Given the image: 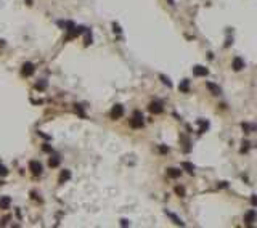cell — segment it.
<instances>
[{
  "mask_svg": "<svg viewBox=\"0 0 257 228\" xmlns=\"http://www.w3.org/2000/svg\"><path fill=\"white\" fill-rule=\"evenodd\" d=\"M180 175H182V170H178V169H174V167L167 169V177H170V178H178Z\"/></svg>",
  "mask_w": 257,
  "mask_h": 228,
  "instance_id": "cell-13",
  "label": "cell"
},
{
  "mask_svg": "<svg viewBox=\"0 0 257 228\" xmlns=\"http://www.w3.org/2000/svg\"><path fill=\"white\" fill-rule=\"evenodd\" d=\"M254 222H256V211H254V209H251V211L246 212V215H244V223H246V225H252Z\"/></svg>",
  "mask_w": 257,
  "mask_h": 228,
  "instance_id": "cell-8",
  "label": "cell"
},
{
  "mask_svg": "<svg viewBox=\"0 0 257 228\" xmlns=\"http://www.w3.org/2000/svg\"><path fill=\"white\" fill-rule=\"evenodd\" d=\"M76 111L81 114V117H85V113H84V109H82V106H81V105H76Z\"/></svg>",
  "mask_w": 257,
  "mask_h": 228,
  "instance_id": "cell-25",
  "label": "cell"
},
{
  "mask_svg": "<svg viewBox=\"0 0 257 228\" xmlns=\"http://www.w3.org/2000/svg\"><path fill=\"white\" fill-rule=\"evenodd\" d=\"M169 5H172V7H174V5H175V0H169Z\"/></svg>",
  "mask_w": 257,
  "mask_h": 228,
  "instance_id": "cell-33",
  "label": "cell"
},
{
  "mask_svg": "<svg viewBox=\"0 0 257 228\" xmlns=\"http://www.w3.org/2000/svg\"><path fill=\"white\" fill-rule=\"evenodd\" d=\"M243 145H244V146L241 148V153H248V150H249V141H244Z\"/></svg>",
  "mask_w": 257,
  "mask_h": 228,
  "instance_id": "cell-27",
  "label": "cell"
},
{
  "mask_svg": "<svg viewBox=\"0 0 257 228\" xmlns=\"http://www.w3.org/2000/svg\"><path fill=\"white\" fill-rule=\"evenodd\" d=\"M166 215H167L169 219H170L175 225H178V227H183V225H185V222H183V220L180 219V217H177L175 214H172V212H167V211H166Z\"/></svg>",
  "mask_w": 257,
  "mask_h": 228,
  "instance_id": "cell-10",
  "label": "cell"
},
{
  "mask_svg": "<svg viewBox=\"0 0 257 228\" xmlns=\"http://www.w3.org/2000/svg\"><path fill=\"white\" fill-rule=\"evenodd\" d=\"M193 74L198 76V77H204V76H207L209 74V71H207V68H204V66L196 64V66H193Z\"/></svg>",
  "mask_w": 257,
  "mask_h": 228,
  "instance_id": "cell-6",
  "label": "cell"
},
{
  "mask_svg": "<svg viewBox=\"0 0 257 228\" xmlns=\"http://www.w3.org/2000/svg\"><path fill=\"white\" fill-rule=\"evenodd\" d=\"M28 2V5H32V0H26Z\"/></svg>",
  "mask_w": 257,
  "mask_h": 228,
  "instance_id": "cell-35",
  "label": "cell"
},
{
  "mask_svg": "<svg viewBox=\"0 0 257 228\" xmlns=\"http://www.w3.org/2000/svg\"><path fill=\"white\" fill-rule=\"evenodd\" d=\"M71 178V172L69 170H61V174H60V183H64V182H68V180Z\"/></svg>",
  "mask_w": 257,
  "mask_h": 228,
  "instance_id": "cell-16",
  "label": "cell"
},
{
  "mask_svg": "<svg viewBox=\"0 0 257 228\" xmlns=\"http://www.w3.org/2000/svg\"><path fill=\"white\" fill-rule=\"evenodd\" d=\"M129 225H130V222H129L127 219H122V220H121V227H129Z\"/></svg>",
  "mask_w": 257,
  "mask_h": 228,
  "instance_id": "cell-28",
  "label": "cell"
},
{
  "mask_svg": "<svg viewBox=\"0 0 257 228\" xmlns=\"http://www.w3.org/2000/svg\"><path fill=\"white\" fill-rule=\"evenodd\" d=\"M124 116V106L122 105H116L111 109V119H121Z\"/></svg>",
  "mask_w": 257,
  "mask_h": 228,
  "instance_id": "cell-2",
  "label": "cell"
},
{
  "mask_svg": "<svg viewBox=\"0 0 257 228\" xmlns=\"http://www.w3.org/2000/svg\"><path fill=\"white\" fill-rule=\"evenodd\" d=\"M84 31H85V27H84V26H74L72 29H69V31H68V39H74V37L81 36V34H84Z\"/></svg>",
  "mask_w": 257,
  "mask_h": 228,
  "instance_id": "cell-3",
  "label": "cell"
},
{
  "mask_svg": "<svg viewBox=\"0 0 257 228\" xmlns=\"http://www.w3.org/2000/svg\"><path fill=\"white\" fill-rule=\"evenodd\" d=\"M159 79H161V80H162V84H164V85L172 87V82H170V79H169V77H166L164 74H161V76H159Z\"/></svg>",
  "mask_w": 257,
  "mask_h": 228,
  "instance_id": "cell-21",
  "label": "cell"
},
{
  "mask_svg": "<svg viewBox=\"0 0 257 228\" xmlns=\"http://www.w3.org/2000/svg\"><path fill=\"white\" fill-rule=\"evenodd\" d=\"M178 89H180V92H185V93H188V90H190V80H182V84L178 85Z\"/></svg>",
  "mask_w": 257,
  "mask_h": 228,
  "instance_id": "cell-18",
  "label": "cell"
},
{
  "mask_svg": "<svg viewBox=\"0 0 257 228\" xmlns=\"http://www.w3.org/2000/svg\"><path fill=\"white\" fill-rule=\"evenodd\" d=\"M44 151H52V148H50L48 145H45V146H44Z\"/></svg>",
  "mask_w": 257,
  "mask_h": 228,
  "instance_id": "cell-31",
  "label": "cell"
},
{
  "mask_svg": "<svg viewBox=\"0 0 257 228\" xmlns=\"http://www.w3.org/2000/svg\"><path fill=\"white\" fill-rule=\"evenodd\" d=\"M206 87L209 89V92H211L212 95H220V93H222L220 87L215 85V84H212V82H207V84H206Z\"/></svg>",
  "mask_w": 257,
  "mask_h": 228,
  "instance_id": "cell-11",
  "label": "cell"
},
{
  "mask_svg": "<svg viewBox=\"0 0 257 228\" xmlns=\"http://www.w3.org/2000/svg\"><path fill=\"white\" fill-rule=\"evenodd\" d=\"M3 45H5V40L3 39H0V47H3Z\"/></svg>",
  "mask_w": 257,
  "mask_h": 228,
  "instance_id": "cell-34",
  "label": "cell"
},
{
  "mask_svg": "<svg viewBox=\"0 0 257 228\" xmlns=\"http://www.w3.org/2000/svg\"><path fill=\"white\" fill-rule=\"evenodd\" d=\"M58 24L61 26V27H64L66 31H69V29H72L74 26H76V24H74V23H72V21H60Z\"/></svg>",
  "mask_w": 257,
  "mask_h": 228,
  "instance_id": "cell-19",
  "label": "cell"
},
{
  "mask_svg": "<svg viewBox=\"0 0 257 228\" xmlns=\"http://www.w3.org/2000/svg\"><path fill=\"white\" fill-rule=\"evenodd\" d=\"M36 89L37 90H45L47 89V80H39L36 84Z\"/></svg>",
  "mask_w": 257,
  "mask_h": 228,
  "instance_id": "cell-22",
  "label": "cell"
},
{
  "mask_svg": "<svg viewBox=\"0 0 257 228\" xmlns=\"http://www.w3.org/2000/svg\"><path fill=\"white\" fill-rule=\"evenodd\" d=\"M175 193L182 198V196H185V188L183 186H175Z\"/></svg>",
  "mask_w": 257,
  "mask_h": 228,
  "instance_id": "cell-23",
  "label": "cell"
},
{
  "mask_svg": "<svg viewBox=\"0 0 257 228\" xmlns=\"http://www.w3.org/2000/svg\"><path fill=\"white\" fill-rule=\"evenodd\" d=\"M159 151L162 153V154H166V153H169V148L167 146H159Z\"/></svg>",
  "mask_w": 257,
  "mask_h": 228,
  "instance_id": "cell-29",
  "label": "cell"
},
{
  "mask_svg": "<svg viewBox=\"0 0 257 228\" xmlns=\"http://www.w3.org/2000/svg\"><path fill=\"white\" fill-rule=\"evenodd\" d=\"M29 170L32 172L34 175H40L42 174V164L39 161H31L29 162Z\"/></svg>",
  "mask_w": 257,
  "mask_h": 228,
  "instance_id": "cell-5",
  "label": "cell"
},
{
  "mask_svg": "<svg viewBox=\"0 0 257 228\" xmlns=\"http://www.w3.org/2000/svg\"><path fill=\"white\" fill-rule=\"evenodd\" d=\"M148 109H150L153 114H161L164 111V108H162V103L161 101H151L150 106H148Z\"/></svg>",
  "mask_w": 257,
  "mask_h": 228,
  "instance_id": "cell-4",
  "label": "cell"
},
{
  "mask_svg": "<svg viewBox=\"0 0 257 228\" xmlns=\"http://www.w3.org/2000/svg\"><path fill=\"white\" fill-rule=\"evenodd\" d=\"M34 71H36V68H34L32 63H24V64H23V69H21V74L26 76V77H29V76L34 74Z\"/></svg>",
  "mask_w": 257,
  "mask_h": 228,
  "instance_id": "cell-7",
  "label": "cell"
},
{
  "mask_svg": "<svg viewBox=\"0 0 257 228\" xmlns=\"http://www.w3.org/2000/svg\"><path fill=\"white\" fill-rule=\"evenodd\" d=\"M48 166H50V167H58V166H60V158H58V156H53V158H50Z\"/></svg>",
  "mask_w": 257,
  "mask_h": 228,
  "instance_id": "cell-20",
  "label": "cell"
},
{
  "mask_svg": "<svg viewBox=\"0 0 257 228\" xmlns=\"http://www.w3.org/2000/svg\"><path fill=\"white\" fill-rule=\"evenodd\" d=\"M113 31H114L116 34H121V32H122V29H121V26H119L117 23H113Z\"/></svg>",
  "mask_w": 257,
  "mask_h": 228,
  "instance_id": "cell-24",
  "label": "cell"
},
{
  "mask_svg": "<svg viewBox=\"0 0 257 228\" xmlns=\"http://www.w3.org/2000/svg\"><path fill=\"white\" fill-rule=\"evenodd\" d=\"M130 125L134 129H142L143 127V114L140 111H135L134 113V119H130Z\"/></svg>",
  "mask_w": 257,
  "mask_h": 228,
  "instance_id": "cell-1",
  "label": "cell"
},
{
  "mask_svg": "<svg viewBox=\"0 0 257 228\" xmlns=\"http://www.w3.org/2000/svg\"><path fill=\"white\" fill-rule=\"evenodd\" d=\"M198 124H199V133H204V132L209 129V122H207V121H203V119H199V121H198Z\"/></svg>",
  "mask_w": 257,
  "mask_h": 228,
  "instance_id": "cell-17",
  "label": "cell"
},
{
  "mask_svg": "<svg viewBox=\"0 0 257 228\" xmlns=\"http://www.w3.org/2000/svg\"><path fill=\"white\" fill-rule=\"evenodd\" d=\"M10 204H11L10 196H3V198H0V209H8Z\"/></svg>",
  "mask_w": 257,
  "mask_h": 228,
  "instance_id": "cell-14",
  "label": "cell"
},
{
  "mask_svg": "<svg viewBox=\"0 0 257 228\" xmlns=\"http://www.w3.org/2000/svg\"><path fill=\"white\" fill-rule=\"evenodd\" d=\"M251 203H252V206H256V204H257V199H256V194H252V196H251Z\"/></svg>",
  "mask_w": 257,
  "mask_h": 228,
  "instance_id": "cell-30",
  "label": "cell"
},
{
  "mask_svg": "<svg viewBox=\"0 0 257 228\" xmlns=\"http://www.w3.org/2000/svg\"><path fill=\"white\" fill-rule=\"evenodd\" d=\"M7 174H8V170H7V167L0 164V175H2V177H5V175H7Z\"/></svg>",
  "mask_w": 257,
  "mask_h": 228,
  "instance_id": "cell-26",
  "label": "cell"
},
{
  "mask_svg": "<svg viewBox=\"0 0 257 228\" xmlns=\"http://www.w3.org/2000/svg\"><path fill=\"white\" fill-rule=\"evenodd\" d=\"M219 186H220V188H227V182H222V183L219 185Z\"/></svg>",
  "mask_w": 257,
  "mask_h": 228,
  "instance_id": "cell-32",
  "label": "cell"
},
{
  "mask_svg": "<svg viewBox=\"0 0 257 228\" xmlns=\"http://www.w3.org/2000/svg\"><path fill=\"white\" fill-rule=\"evenodd\" d=\"M182 169H183V170H187L188 174H195V166H193L191 162H188V161H185V162H182Z\"/></svg>",
  "mask_w": 257,
  "mask_h": 228,
  "instance_id": "cell-15",
  "label": "cell"
},
{
  "mask_svg": "<svg viewBox=\"0 0 257 228\" xmlns=\"http://www.w3.org/2000/svg\"><path fill=\"white\" fill-rule=\"evenodd\" d=\"M84 34H85V37H84V45L85 47H89L92 42H93V37H92V32H90V29L85 27V31H84Z\"/></svg>",
  "mask_w": 257,
  "mask_h": 228,
  "instance_id": "cell-12",
  "label": "cell"
},
{
  "mask_svg": "<svg viewBox=\"0 0 257 228\" xmlns=\"http://www.w3.org/2000/svg\"><path fill=\"white\" fill-rule=\"evenodd\" d=\"M232 68H233L235 71H241L243 68H244V60H243V58H240V56H236L235 60H233Z\"/></svg>",
  "mask_w": 257,
  "mask_h": 228,
  "instance_id": "cell-9",
  "label": "cell"
}]
</instances>
